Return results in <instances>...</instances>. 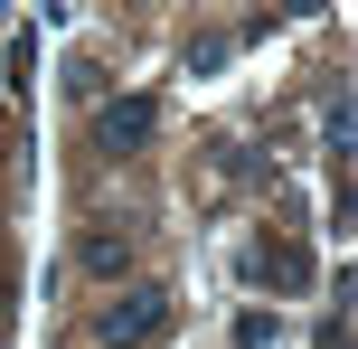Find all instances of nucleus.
Returning <instances> with one entry per match:
<instances>
[{"mask_svg": "<svg viewBox=\"0 0 358 349\" xmlns=\"http://www.w3.org/2000/svg\"><path fill=\"white\" fill-rule=\"evenodd\" d=\"M321 349H349V302H330V321H321Z\"/></svg>", "mask_w": 358, "mask_h": 349, "instance_id": "1a4fd4ad", "label": "nucleus"}, {"mask_svg": "<svg viewBox=\"0 0 358 349\" xmlns=\"http://www.w3.org/2000/svg\"><path fill=\"white\" fill-rule=\"evenodd\" d=\"M349 132H358V113H349V76L330 85V104H321V142H330V161H349Z\"/></svg>", "mask_w": 358, "mask_h": 349, "instance_id": "20e7f679", "label": "nucleus"}, {"mask_svg": "<svg viewBox=\"0 0 358 349\" xmlns=\"http://www.w3.org/2000/svg\"><path fill=\"white\" fill-rule=\"evenodd\" d=\"M236 274H245V283H273V293H302V283H311V245L264 236V245H245V255H236Z\"/></svg>", "mask_w": 358, "mask_h": 349, "instance_id": "7ed1b4c3", "label": "nucleus"}, {"mask_svg": "<svg viewBox=\"0 0 358 349\" xmlns=\"http://www.w3.org/2000/svg\"><path fill=\"white\" fill-rule=\"evenodd\" d=\"M29 76H38V38H29V29H19V38H10V85H19V94H29Z\"/></svg>", "mask_w": 358, "mask_h": 349, "instance_id": "6e6552de", "label": "nucleus"}, {"mask_svg": "<svg viewBox=\"0 0 358 349\" xmlns=\"http://www.w3.org/2000/svg\"><path fill=\"white\" fill-rule=\"evenodd\" d=\"M85 274H104V283H113V274H132V245L94 227V236H85Z\"/></svg>", "mask_w": 358, "mask_h": 349, "instance_id": "423d86ee", "label": "nucleus"}, {"mask_svg": "<svg viewBox=\"0 0 358 349\" xmlns=\"http://www.w3.org/2000/svg\"><path fill=\"white\" fill-rule=\"evenodd\" d=\"M170 321H179V302L161 293V283H132L123 302H104V312H94V340H104V349H151Z\"/></svg>", "mask_w": 358, "mask_h": 349, "instance_id": "f257e3e1", "label": "nucleus"}, {"mask_svg": "<svg viewBox=\"0 0 358 349\" xmlns=\"http://www.w3.org/2000/svg\"><path fill=\"white\" fill-rule=\"evenodd\" d=\"M273 340H283L273 312H236V349H273Z\"/></svg>", "mask_w": 358, "mask_h": 349, "instance_id": "0eeeda50", "label": "nucleus"}, {"mask_svg": "<svg viewBox=\"0 0 358 349\" xmlns=\"http://www.w3.org/2000/svg\"><path fill=\"white\" fill-rule=\"evenodd\" d=\"M151 132H161V94H113V104H94V151H142Z\"/></svg>", "mask_w": 358, "mask_h": 349, "instance_id": "f03ea898", "label": "nucleus"}, {"mask_svg": "<svg viewBox=\"0 0 358 349\" xmlns=\"http://www.w3.org/2000/svg\"><path fill=\"white\" fill-rule=\"evenodd\" d=\"M10 293H19V283H10V255H0V331H10Z\"/></svg>", "mask_w": 358, "mask_h": 349, "instance_id": "9d476101", "label": "nucleus"}, {"mask_svg": "<svg viewBox=\"0 0 358 349\" xmlns=\"http://www.w3.org/2000/svg\"><path fill=\"white\" fill-rule=\"evenodd\" d=\"M227 57H236V38H227V29H198L189 48H179V66H189V76H217Z\"/></svg>", "mask_w": 358, "mask_h": 349, "instance_id": "39448f33", "label": "nucleus"}]
</instances>
